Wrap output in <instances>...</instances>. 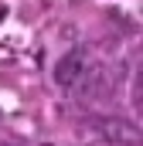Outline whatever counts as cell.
<instances>
[{
    "label": "cell",
    "instance_id": "obj_2",
    "mask_svg": "<svg viewBox=\"0 0 143 146\" xmlns=\"http://www.w3.org/2000/svg\"><path fill=\"white\" fill-rule=\"evenodd\" d=\"M78 92H82V99L85 102H102L112 95V75L106 68H92L89 75H78Z\"/></svg>",
    "mask_w": 143,
    "mask_h": 146
},
{
    "label": "cell",
    "instance_id": "obj_5",
    "mask_svg": "<svg viewBox=\"0 0 143 146\" xmlns=\"http://www.w3.org/2000/svg\"><path fill=\"white\" fill-rule=\"evenodd\" d=\"M44 146H51V143H44Z\"/></svg>",
    "mask_w": 143,
    "mask_h": 146
},
{
    "label": "cell",
    "instance_id": "obj_3",
    "mask_svg": "<svg viewBox=\"0 0 143 146\" xmlns=\"http://www.w3.org/2000/svg\"><path fill=\"white\" fill-rule=\"evenodd\" d=\"M78 75H82V51L61 54L58 65H55V85H58V88H75Z\"/></svg>",
    "mask_w": 143,
    "mask_h": 146
},
{
    "label": "cell",
    "instance_id": "obj_1",
    "mask_svg": "<svg viewBox=\"0 0 143 146\" xmlns=\"http://www.w3.org/2000/svg\"><path fill=\"white\" fill-rule=\"evenodd\" d=\"M96 133L106 139L109 146H140V126L126 122V119H116V115H106L96 122Z\"/></svg>",
    "mask_w": 143,
    "mask_h": 146
},
{
    "label": "cell",
    "instance_id": "obj_4",
    "mask_svg": "<svg viewBox=\"0 0 143 146\" xmlns=\"http://www.w3.org/2000/svg\"><path fill=\"white\" fill-rule=\"evenodd\" d=\"M0 146H17V143H14V139H3V143H0Z\"/></svg>",
    "mask_w": 143,
    "mask_h": 146
}]
</instances>
